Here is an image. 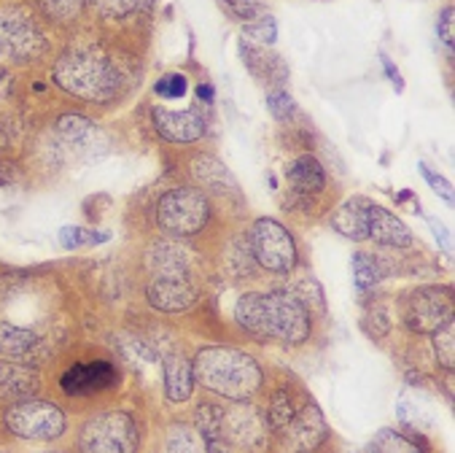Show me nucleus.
Masks as SVG:
<instances>
[{
    "instance_id": "f257e3e1",
    "label": "nucleus",
    "mask_w": 455,
    "mask_h": 453,
    "mask_svg": "<svg viewBox=\"0 0 455 453\" xmlns=\"http://www.w3.org/2000/svg\"><path fill=\"white\" fill-rule=\"evenodd\" d=\"M235 321L243 332L278 340L289 345H299L310 337L313 319L305 303L291 289H272V292H253L237 300Z\"/></svg>"
},
{
    "instance_id": "f03ea898",
    "label": "nucleus",
    "mask_w": 455,
    "mask_h": 453,
    "mask_svg": "<svg viewBox=\"0 0 455 453\" xmlns=\"http://www.w3.org/2000/svg\"><path fill=\"white\" fill-rule=\"evenodd\" d=\"M52 81L84 103H108L122 95L124 70L95 46L65 49L52 65Z\"/></svg>"
},
{
    "instance_id": "7ed1b4c3",
    "label": "nucleus",
    "mask_w": 455,
    "mask_h": 453,
    "mask_svg": "<svg viewBox=\"0 0 455 453\" xmlns=\"http://www.w3.org/2000/svg\"><path fill=\"white\" fill-rule=\"evenodd\" d=\"M192 373H195V381L205 392L227 402L251 400L264 384L259 361L251 353L240 348H229V345L200 348L192 361Z\"/></svg>"
},
{
    "instance_id": "20e7f679",
    "label": "nucleus",
    "mask_w": 455,
    "mask_h": 453,
    "mask_svg": "<svg viewBox=\"0 0 455 453\" xmlns=\"http://www.w3.org/2000/svg\"><path fill=\"white\" fill-rule=\"evenodd\" d=\"M151 267L154 279L146 289V297L156 311L180 313L197 303L200 289L189 276L187 259L180 256V251H175V246H156L151 251Z\"/></svg>"
},
{
    "instance_id": "39448f33",
    "label": "nucleus",
    "mask_w": 455,
    "mask_h": 453,
    "mask_svg": "<svg viewBox=\"0 0 455 453\" xmlns=\"http://www.w3.org/2000/svg\"><path fill=\"white\" fill-rule=\"evenodd\" d=\"M49 38L36 14L20 6L0 9V68H20L41 60Z\"/></svg>"
},
{
    "instance_id": "423d86ee",
    "label": "nucleus",
    "mask_w": 455,
    "mask_h": 453,
    "mask_svg": "<svg viewBox=\"0 0 455 453\" xmlns=\"http://www.w3.org/2000/svg\"><path fill=\"white\" fill-rule=\"evenodd\" d=\"M140 429L124 410H106L78 429V453H138Z\"/></svg>"
},
{
    "instance_id": "0eeeda50",
    "label": "nucleus",
    "mask_w": 455,
    "mask_h": 453,
    "mask_svg": "<svg viewBox=\"0 0 455 453\" xmlns=\"http://www.w3.org/2000/svg\"><path fill=\"white\" fill-rule=\"evenodd\" d=\"M211 219L208 198L195 187H178L159 198L156 227L172 238H192L205 230Z\"/></svg>"
},
{
    "instance_id": "6e6552de",
    "label": "nucleus",
    "mask_w": 455,
    "mask_h": 453,
    "mask_svg": "<svg viewBox=\"0 0 455 453\" xmlns=\"http://www.w3.org/2000/svg\"><path fill=\"white\" fill-rule=\"evenodd\" d=\"M269 445V432L264 424V413L248 402H227L221 405V426H219V448L224 453H261Z\"/></svg>"
},
{
    "instance_id": "1a4fd4ad",
    "label": "nucleus",
    "mask_w": 455,
    "mask_h": 453,
    "mask_svg": "<svg viewBox=\"0 0 455 453\" xmlns=\"http://www.w3.org/2000/svg\"><path fill=\"white\" fill-rule=\"evenodd\" d=\"M4 426L20 440L49 442V440H60L65 434L68 418H65L62 408H57L54 402L33 397V400L9 405L4 410Z\"/></svg>"
},
{
    "instance_id": "9d476101",
    "label": "nucleus",
    "mask_w": 455,
    "mask_h": 453,
    "mask_svg": "<svg viewBox=\"0 0 455 453\" xmlns=\"http://www.w3.org/2000/svg\"><path fill=\"white\" fill-rule=\"evenodd\" d=\"M251 256L269 273H291L297 267V243L275 219H256L248 235Z\"/></svg>"
},
{
    "instance_id": "9b49d317",
    "label": "nucleus",
    "mask_w": 455,
    "mask_h": 453,
    "mask_svg": "<svg viewBox=\"0 0 455 453\" xmlns=\"http://www.w3.org/2000/svg\"><path fill=\"white\" fill-rule=\"evenodd\" d=\"M402 321L415 335H434L452 321V295L444 287L412 289L402 305Z\"/></svg>"
},
{
    "instance_id": "f8f14e48",
    "label": "nucleus",
    "mask_w": 455,
    "mask_h": 453,
    "mask_svg": "<svg viewBox=\"0 0 455 453\" xmlns=\"http://www.w3.org/2000/svg\"><path fill=\"white\" fill-rule=\"evenodd\" d=\"M269 440H275L281 453H315L329 440V426L321 408L313 400H305L289 424Z\"/></svg>"
},
{
    "instance_id": "ddd939ff",
    "label": "nucleus",
    "mask_w": 455,
    "mask_h": 453,
    "mask_svg": "<svg viewBox=\"0 0 455 453\" xmlns=\"http://www.w3.org/2000/svg\"><path fill=\"white\" fill-rule=\"evenodd\" d=\"M151 122L154 130L175 146H189L205 138L208 133V119L195 111V109H184V111H172V109H154L151 111Z\"/></svg>"
},
{
    "instance_id": "4468645a",
    "label": "nucleus",
    "mask_w": 455,
    "mask_h": 453,
    "mask_svg": "<svg viewBox=\"0 0 455 453\" xmlns=\"http://www.w3.org/2000/svg\"><path fill=\"white\" fill-rule=\"evenodd\" d=\"M116 384H119V370L106 359L73 365L62 376V389L68 397H92V394L114 389Z\"/></svg>"
},
{
    "instance_id": "2eb2a0df",
    "label": "nucleus",
    "mask_w": 455,
    "mask_h": 453,
    "mask_svg": "<svg viewBox=\"0 0 455 453\" xmlns=\"http://www.w3.org/2000/svg\"><path fill=\"white\" fill-rule=\"evenodd\" d=\"M0 353L9 356L12 361L30 365L33 359L46 356V343L30 327L14 324V321H0Z\"/></svg>"
},
{
    "instance_id": "dca6fc26",
    "label": "nucleus",
    "mask_w": 455,
    "mask_h": 453,
    "mask_svg": "<svg viewBox=\"0 0 455 453\" xmlns=\"http://www.w3.org/2000/svg\"><path fill=\"white\" fill-rule=\"evenodd\" d=\"M41 392V376L33 365L0 359V402L14 405L22 400H33Z\"/></svg>"
},
{
    "instance_id": "f3484780",
    "label": "nucleus",
    "mask_w": 455,
    "mask_h": 453,
    "mask_svg": "<svg viewBox=\"0 0 455 453\" xmlns=\"http://www.w3.org/2000/svg\"><path fill=\"white\" fill-rule=\"evenodd\" d=\"M237 49H240L243 65H245L259 81H267V84H272V86H286V81H289V65L283 62L281 54L269 52V49H261V46H253V44H248L245 38H240Z\"/></svg>"
},
{
    "instance_id": "a211bd4d",
    "label": "nucleus",
    "mask_w": 455,
    "mask_h": 453,
    "mask_svg": "<svg viewBox=\"0 0 455 453\" xmlns=\"http://www.w3.org/2000/svg\"><path fill=\"white\" fill-rule=\"evenodd\" d=\"M305 400H310V394L297 381H286V384H281L275 392H272L267 413H264V424H267L269 437L278 434L289 424V418L302 408Z\"/></svg>"
},
{
    "instance_id": "6ab92c4d",
    "label": "nucleus",
    "mask_w": 455,
    "mask_h": 453,
    "mask_svg": "<svg viewBox=\"0 0 455 453\" xmlns=\"http://www.w3.org/2000/svg\"><path fill=\"white\" fill-rule=\"evenodd\" d=\"M370 238L388 248H410L415 243L412 230L383 206L370 208Z\"/></svg>"
},
{
    "instance_id": "aec40b11",
    "label": "nucleus",
    "mask_w": 455,
    "mask_h": 453,
    "mask_svg": "<svg viewBox=\"0 0 455 453\" xmlns=\"http://www.w3.org/2000/svg\"><path fill=\"white\" fill-rule=\"evenodd\" d=\"M289 187L297 198L310 200L326 190V170L313 154H302L289 165Z\"/></svg>"
},
{
    "instance_id": "412c9836",
    "label": "nucleus",
    "mask_w": 455,
    "mask_h": 453,
    "mask_svg": "<svg viewBox=\"0 0 455 453\" xmlns=\"http://www.w3.org/2000/svg\"><path fill=\"white\" fill-rule=\"evenodd\" d=\"M370 208H372V203L367 198L345 200L331 216L334 232H339L347 240H367L370 238Z\"/></svg>"
},
{
    "instance_id": "4be33fe9",
    "label": "nucleus",
    "mask_w": 455,
    "mask_h": 453,
    "mask_svg": "<svg viewBox=\"0 0 455 453\" xmlns=\"http://www.w3.org/2000/svg\"><path fill=\"white\" fill-rule=\"evenodd\" d=\"M195 392V373L192 361L180 353L164 356V394L172 405L189 402Z\"/></svg>"
},
{
    "instance_id": "5701e85b",
    "label": "nucleus",
    "mask_w": 455,
    "mask_h": 453,
    "mask_svg": "<svg viewBox=\"0 0 455 453\" xmlns=\"http://www.w3.org/2000/svg\"><path fill=\"white\" fill-rule=\"evenodd\" d=\"M370 453H434V450L423 440L420 432H412V429H380L370 442Z\"/></svg>"
},
{
    "instance_id": "b1692460",
    "label": "nucleus",
    "mask_w": 455,
    "mask_h": 453,
    "mask_svg": "<svg viewBox=\"0 0 455 453\" xmlns=\"http://www.w3.org/2000/svg\"><path fill=\"white\" fill-rule=\"evenodd\" d=\"M192 178L200 187L211 190V192H229L235 190V178L232 173L211 154H197L192 159Z\"/></svg>"
},
{
    "instance_id": "393cba45",
    "label": "nucleus",
    "mask_w": 455,
    "mask_h": 453,
    "mask_svg": "<svg viewBox=\"0 0 455 453\" xmlns=\"http://www.w3.org/2000/svg\"><path fill=\"white\" fill-rule=\"evenodd\" d=\"M164 453H213V448L192 424L175 421L164 432Z\"/></svg>"
},
{
    "instance_id": "a878e982",
    "label": "nucleus",
    "mask_w": 455,
    "mask_h": 453,
    "mask_svg": "<svg viewBox=\"0 0 455 453\" xmlns=\"http://www.w3.org/2000/svg\"><path fill=\"white\" fill-rule=\"evenodd\" d=\"M54 130H57V135L65 141V143H70V146H76V149H84V146H89L95 135V125L89 122L86 117H81V114H65V117H60L57 119V125H54Z\"/></svg>"
},
{
    "instance_id": "bb28decb",
    "label": "nucleus",
    "mask_w": 455,
    "mask_h": 453,
    "mask_svg": "<svg viewBox=\"0 0 455 453\" xmlns=\"http://www.w3.org/2000/svg\"><path fill=\"white\" fill-rule=\"evenodd\" d=\"M36 4L52 25H73L86 12V0H36Z\"/></svg>"
},
{
    "instance_id": "cd10ccee",
    "label": "nucleus",
    "mask_w": 455,
    "mask_h": 453,
    "mask_svg": "<svg viewBox=\"0 0 455 453\" xmlns=\"http://www.w3.org/2000/svg\"><path fill=\"white\" fill-rule=\"evenodd\" d=\"M86 4L95 9L98 17L119 22V20H127V17L146 12L151 6V0H86Z\"/></svg>"
},
{
    "instance_id": "c85d7f7f",
    "label": "nucleus",
    "mask_w": 455,
    "mask_h": 453,
    "mask_svg": "<svg viewBox=\"0 0 455 453\" xmlns=\"http://www.w3.org/2000/svg\"><path fill=\"white\" fill-rule=\"evenodd\" d=\"M353 281H355V289L361 295H370L378 287V281H380V264L375 262V256L363 254V251H358L353 256Z\"/></svg>"
},
{
    "instance_id": "c756f323",
    "label": "nucleus",
    "mask_w": 455,
    "mask_h": 453,
    "mask_svg": "<svg viewBox=\"0 0 455 453\" xmlns=\"http://www.w3.org/2000/svg\"><path fill=\"white\" fill-rule=\"evenodd\" d=\"M431 343H434V353H436V361L439 368H444L447 373L452 370V356H455V324H444L442 329H436L431 335Z\"/></svg>"
},
{
    "instance_id": "7c9ffc66",
    "label": "nucleus",
    "mask_w": 455,
    "mask_h": 453,
    "mask_svg": "<svg viewBox=\"0 0 455 453\" xmlns=\"http://www.w3.org/2000/svg\"><path fill=\"white\" fill-rule=\"evenodd\" d=\"M267 109L278 122H291L297 114V103L286 86H272L267 93Z\"/></svg>"
},
{
    "instance_id": "2f4dec72",
    "label": "nucleus",
    "mask_w": 455,
    "mask_h": 453,
    "mask_svg": "<svg viewBox=\"0 0 455 453\" xmlns=\"http://www.w3.org/2000/svg\"><path fill=\"white\" fill-rule=\"evenodd\" d=\"M111 235L98 232V230H84V227H62L60 230V243L65 248H81V246H98L106 243Z\"/></svg>"
},
{
    "instance_id": "473e14b6",
    "label": "nucleus",
    "mask_w": 455,
    "mask_h": 453,
    "mask_svg": "<svg viewBox=\"0 0 455 453\" xmlns=\"http://www.w3.org/2000/svg\"><path fill=\"white\" fill-rule=\"evenodd\" d=\"M187 89H189V81H187L184 73H167V76H162L156 81L154 93L159 98H164V101H180L187 95Z\"/></svg>"
},
{
    "instance_id": "72a5a7b5",
    "label": "nucleus",
    "mask_w": 455,
    "mask_h": 453,
    "mask_svg": "<svg viewBox=\"0 0 455 453\" xmlns=\"http://www.w3.org/2000/svg\"><path fill=\"white\" fill-rule=\"evenodd\" d=\"M245 33H248V38H253V41H259V44L272 46V44L278 41V22H275V17L261 14L259 20H253V22H248V25H245Z\"/></svg>"
},
{
    "instance_id": "f704fd0d",
    "label": "nucleus",
    "mask_w": 455,
    "mask_h": 453,
    "mask_svg": "<svg viewBox=\"0 0 455 453\" xmlns=\"http://www.w3.org/2000/svg\"><path fill=\"white\" fill-rule=\"evenodd\" d=\"M224 6L229 9V14L235 20H243L245 25L259 20L264 14V6H261V0H224Z\"/></svg>"
},
{
    "instance_id": "c9c22d12",
    "label": "nucleus",
    "mask_w": 455,
    "mask_h": 453,
    "mask_svg": "<svg viewBox=\"0 0 455 453\" xmlns=\"http://www.w3.org/2000/svg\"><path fill=\"white\" fill-rule=\"evenodd\" d=\"M418 170H420V175L428 181V187L447 203V206H452V200H455V195H452V184L444 178V175H439V173H434L426 162H418Z\"/></svg>"
},
{
    "instance_id": "e433bc0d",
    "label": "nucleus",
    "mask_w": 455,
    "mask_h": 453,
    "mask_svg": "<svg viewBox=\"0 0 455 453\" xmlns=\"http://www.w3.org/2000/svg\"><path fill=\"white\" fill-rule=\"evenodd\" d=\"M452 20H455L452 6L442 9V14H439V20H436V36H439V41L444 44L447 52H452Z\"/></svg>"
},
{
    "instance_id": "4c0bfd02",
    "label": "nucleus",
    "mask_w": 455,
    "mask_h": 453,
    "mask_svg": "<svg viewBox=\"0 0 455 453\" xmlns=\"http://www.w3.org/2000/svg\"><path fill=\"white\" fill-rule=\"evenodd\" d=\"M378 60H380V65H383V70H386V78L394 84V89L396 93H404V78H402V73H399V68L394 65V60L386 54V52H380L378 54Z\"/></svg>"
},
{
    "instance_id": "58836bf2",
    "label": "nucleus",
    "mask_w": 455,
    "mask_h": 453,
    "mask_svg": "<svg viewBox=\"0 0 455 453\" xmlns=\"http://www.w3.org/2000/svg\"><path fill=\"white\" fill-rule=\"evenodd\" d=\"M428 224H431V230H434L436 240H439V243H442V246H444V248L450 251V235H447V230H444V227H442L439 222H434V219H431Z\"/></svg>"
},
{
    "instance_id": "ea45409f",
    "label": "nucleus",
    "mask_w": 455,
    "mask_h": 453,
    "mask_svg": "<svg viewBox=\"0 0 455 453\" xmlns=\"http://www.w3.org/2000/svg\"><path fill=\"white\" fill-rule=\"evenodd\" d=\"M12 178H14V167L0 162V187H9V184H12Z\"/></svg>"
},
{
    "instance_id": "a19ab883",
    "label": "nucleus",
    "mask_w": 455,
    "mask_h": 453,
    "mask_svg": "<svg viewBox=\"0 0 455 453\" xmlns=\"http://www.w3.org/2000/svg\"><path fill=\"white\" fill-rule=\"evenodd\" d=\"M197 95H200L203 103H213V86L211 84H200L197 86Z\"/></svg>"
},
{
    "instance_id": "79ce46f5",
    "label": "nucleus",
    "mask_w": 455,
    "mask_h": 453,
    "mask_svg": "<svg viewBox=\"0 0 455 453\" xmlns=\"http://www.w3.org/2000/svg\"><path fill=\"white\" fill-rule=\"evenodd\" d=\"M46 453H65V450H46Z\"/></svg>"
}]
</instances>
